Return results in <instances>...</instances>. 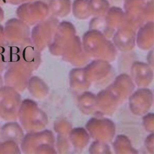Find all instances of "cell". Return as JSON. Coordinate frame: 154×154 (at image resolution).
I'll list each match as a JSON object with an SVG mask.
<instances>
[{"label":"cell","instance_id":"cell-1","mask_svg":"<svg viewBox=\"0 0 154 154\" xmlns=\"http://www.w3.org/2000/svg\"><path fill=\"white\" fill-rule=\"evenodd\" d=\"M6 46L0 47V74H1L6 69L7 63V55Z\"/></svg>","mask_w":154,"mask_h":154},{"label":"cell","instance_id":"cell-3","mask_svg":"<svg viewBox=\"0 0 154 154\" xmlns=\"http://www.w3.org/2000/svg\"><path fill=\"white\" fill-rule=\"evenodd\" d=\"M4 79L2 78V76H1V74H0V87H2L3 86V84H4Z\"/></svg>","mask_w":154,"mask_h":154},{"label":"cell","instance_id":"cell-2","mask_svg":"<svg viewBox=\"0 0 154 154\" xmlns=\"http://www.w3.org/2000/svg\"><path fill=\"white\" fill-rule=\"evenodd\" d=\"M6 45L5 42V38L4 35V34H0V47H2L3 46H5Z\"/></svg>","mask_w":154,"mask_h":154}]
</instances>
